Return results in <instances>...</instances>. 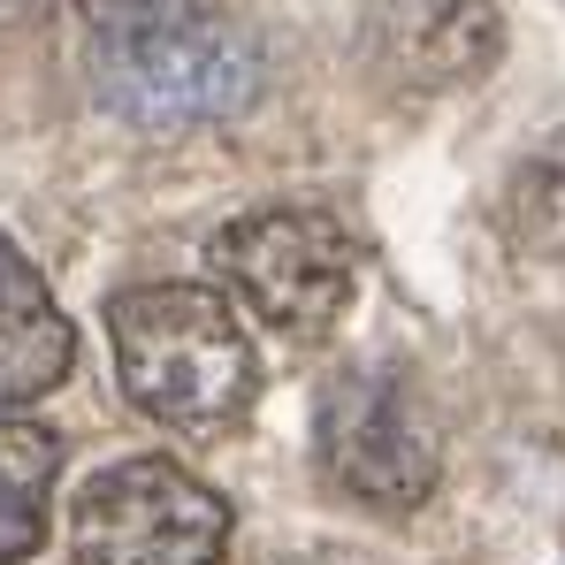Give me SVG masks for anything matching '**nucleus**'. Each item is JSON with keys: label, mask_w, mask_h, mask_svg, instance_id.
Instances as JSON below:
<instances>
[{"label": "nucleus", "mask_w": 565, "mask_h": 565, "mask_svg": "<svg viewBox=\"0 0 565 565\" xmlns=\"http://www.w3.org/2000/svg\"><path fill=\"white\" fill-rule=\"evenodd\" d=\"M77 367V329L54 306L46 276L0 237V413L39 405L46 390H62Z\"/></svg>", "instance_id": "obj_7"}, {"label": "nucleus", "mask_w": 565, "mask_h": 565, "mask_svg": "<svg viewBox=\"0 0 565 565\" xmlns=\"http://www.w3.org/2000/svg\"><path fill=\"white\" fill-rule=\"evenodd\" d=\"M382 62L413 93H451L497 70L504 54V15L489 0H382Z\"/></svg>", "instance_id": "obj_6"}, {"label": "nucleus", "mask_w": 565, "mask_h": 565, "mask_svg": "<svg viewBox=\"0 0 565 565\" xmlns=\"http://www.w3.org/2000/svg\"><path fill=\"white\" fill-rule=\"evenodd\" d=\"M54 481H62V436L46 420L0 413V565H23L46 551Z\"/></svg>", "instance_id": "obj_8"}, {"label": "nucleus", "mask_w": 565, "mask_h": 565, "mask_svg": "<svg viewBox=\"0 0 565 565\" xmlns=\"http://www.w3.org/2000/svg\"><path fill=\"white\" fill-rule=\"evenodd\" d=\"M46 8H54V0H0V31H8V23H31V15H46Z\"/></svg>", "instance_id": "obj_10"}, {"label": "nucleus", "mask_w": 565, "mask_h": 565, "mask_svg": "<svg viewBox=\"0 0 565 565\" xmlns=\"http://www.w3.org/2000/svg\"><path fill=\"white\" fill-rule=\"evenodd\" d=\"M230 504L177 459H115L70 504V565H222Z\"/></svg>", "instance_id": "obj_5"}, {"label": "nucleus", "mask_w": 565, "mask_h": 565, "mask_svg": "<svg viewBox=\"0 0 565 565\" xmlns=\"http://www.w3.org/2000/svg\"><path fill=\"white\" fill-rule=\"evenodd\" d=\"M93 99L130 130H199L260 99V46L237 23H177L146 39H99Z\"/></svg>", "instance_id": "obj_4"}, {"label": "nucleus", "mask_w": 565, "mask_h": 565, "mask_svg": "<svg viewBox=\"0 0 565 565\" xmlns=\"http://www.w3.org/2000/svg\"><path fill=\"white\" fill-rule=\"evenodd\" d=\"M214 282L253 306L276 337H329L360 290V245L321 206H260L214 230Z\"/></svg>", "instance_id": "obj_3"}, {"label": "nucleus", "mask_w": 565, "mask_h": 565, "mask_svg": "<svg viewBox=\"0 0 565 565\" xmlns=\"http://www.w3.org/2000/svg\"><path fill=\"white\" fill-rule=\"evenodd\" d=\"M313 459L367 512H420L444 481V428L397 367H344L321 382Z\"/></svg>", "instance_id": "obj_2"}, {"label": "nucleus", "mask_w": 565, "mask_h": 565, "mask_svg": "<svg viewBox=\"0 0 565 565\" xmlns=\"http://www.w3.org/2000/svg\"><path fill=\"white\" fill-rule=\"evenodd\" d=\"M77 15L93 23V39H146V31L206 23L214 0H77Z\"/></svg>", "instance_id": "obj_9"}, {"label": "nucleus", "mask_w": 565, "mask_h": 565, "mask_svg": "<svg viewBox=\"0 0 565 565\" xmlns=\"http://www.w3.org/2000/svg\"><path fill=\"white\" fill-rule=\"evenodd\" d=\"M107 344L122 397L184 436H222L253 413L260 360L237 306L206 282H138L107 298Z\"/></svg>", "instance_id": "obj_1"}]
</instances>
